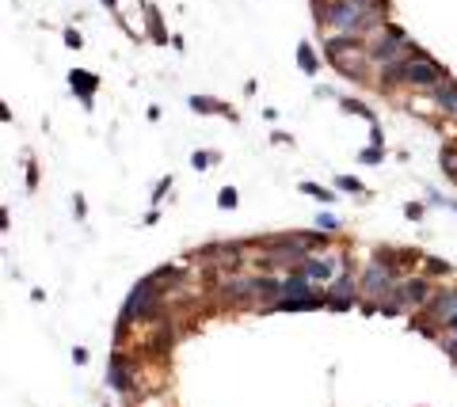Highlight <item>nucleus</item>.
<instances>
[{"label": "nucleus", "mask_w": 457, "mask_h": 407, "mask_svg": "<svg viewBox=\"0 0 457 407\" xmlns=\"http://www.w3.org/2000/svg\"><path fill=\"white\" fill-rule=\"evenodd\" d=\"M446 80V69L438 61H431L427 54H408L404 58V84L408 88H438Z\"/></svg>", "instance_id": "1"}, {"label": "nucleus", "mask_w": 457, "mask_h": 407, "mask_svg": "<svg viewBox=\"0 0 457 407\" xmlns=\"http://www.w3.org/2000/svg\"><path fill=\"white\" fill-rule=\"evenodd\" d=\"M423 308H427V316H435V320L442 324L446 316H454V312H457V289H446V293H431V301H427V305H423Z\"/></svg>", "instance_id": "2"}, {"label": "nucleus", "mask_w": 457, "mask_h": 407, "mask_svg": "<svg viewBox=\"0 0 457 407\" xmlns=\"http://www.w3.org/2000/svg\"><path fill=\"white\" fill-rule=\"evenodd\" d=\"M69 84L77 88V95L84 99V107H92V92L100 88V77H95V72H84V69H72L69 72Z\"/></svg>", "instance_id": "3"}, {"label": "nucleus", "mask_w": 457, "mask_h": 407, "mask_svg": "<svg viewBox=\"0 0 457 407\" xmlns=\"http://www.w3.org/2000/svg\"><path fill=\"white\" fill-rule=\"evenodd\" d=\"M309 274L305 271H290V278H282V297H320V293L309 289Z\"/></svg>", "instance_id": "4"}, {"label": "nucleus", "mask_w": 457, "mask_h": 407, "mask_svg": "<svg viewBox=\"0 0 457 407\" xmlns=\"http://www.w3.org/2000/svg\"><path fill=\"white\" fill-rule=\"evenodd\" d=\"M431 95H435V103L446 111V115H457V80L446 77L438 88H431Z\"/></svg>", "instance_id": "5"}, {"label": "nucleus", "mask_w": 457, "mask_h": 407, "mask_svg": "<svg viewBox=\"0 0 457 407\" xmlns=\"http://www.w3.org/2000/svg\"><path fill=\"white\" fill-rule=\"evenodd\" d=\"M389 286H393V274H389L385 266H370V271H366V278H362V289L370 293V297H378V293H385Z\"/></svg>", "instance_id": "6"}, {"label": "nucleus", "mask_w": 457, "mask_h": 407, "mask_svg": "<svg viewBox=\"0 0 457 407\" xmlns=\"http://www.w3.org/2000/svg\"><path fill=\"white\" fill-rule=\"evenodd\" d=\"M320 308V297H282L271 305V312H313Z\"/></svg>", "instance_id": "7"}, {"label": "nucleus", "mask_w": 457, "mask_h": 407, "mask_svg": "<svg viewBox=\"0 0 457 407\" xmlns=\"http://www.w3.org/2000/svg\"><path fill=\"white\" fill-rule=\"evenodd\" d=\"M126 369H130V362L122 354H114L111 358V369H107V381H111V388H122V392H130V377H126Z\"/></svg>", "instance_id": "8"}, {"label": "nucleus", "mask_w": 457, "mask_h": 407, "mask_svg": "<svg viewBox=\"0 0 457 407\" xmlns=\"http://www.w3.org/2000/svg\"><path fill=\"white\" fill-rule=\"evenodd\" d=\"M301 271H305L313 282H328L332 274H336V263H332V259H305V263H301Z\"/></svg>", "instance_id": "9"}, {"label": "nucleus", "mask_w": 457, "mask_h": 407, "mask_svg": "<svg viewBox=\"0 0 457 407\" xmlns=\"http://www.w3.org/2000/svg\"><path fill=\"white\" fill-rule=\"evenodd\" d=\"M400 297L412 301V305H427V301H431V286H427L423 278H412V282L404 286V293H396V301H400Z\"/></svg>", "instance_id": "10"}, {"label": "nucleus", "mask_w": 457, "mask_h": 407, "mask_svg": "<svg viewBox=\"0 0 457 407\" xmlns=\"http://www.w3.org/2000/svg\"><path fill=\"white\" fill-rule=\"evenodd\" d=\"M191 107L202 111V115H228V122H236V111H228L225 103H217V99H206V95H191Z\"/></svg>", "instance_id": "11"}, {"label": "nucleus", "mask_w": 457, "mask_h": 407, "mask_svg": "<svg viewBox=\"0 0 457 407\" xmlns=\"http://www.w3.org/2000/svg\"><path fill=\"white\" fill-rule=\"evenodd\" d=\"M297 65L305 77H316V69H320V61H316V50L313 42H297Z\"/></svg>", "instance_id": "12"}, {"label": "nucleus", "mask_w": 457, "mask_h": 407, "mask_svg": "<svg viewBox=\"0 0 457 407\" xmlns=\"http://www.w3.org/2000/svg\"><path fill=\"white\" fill-rule=\"evenodd\" d=\"M293 240H301V244H305V248H309V251H316V248H320V251H324V248H328V244H332V240H328V232H324V229H309V232H293Z\"/></svg>", "instance_id": "13"}, {"label": "nucleus", "mask_w": 457, "mask_h": 407, "mask_svg": "<svg viewBox=\"0 0 457 407\" xmlns=\"http://www.w3.org/2000/svg\"><path fill=\"white\" fill-rule=\"evenodd\" d=\"M145 19H149V31H153V38L157 42H168V35H164V23H160V12L145 0Z\"/></svg>", "instance_id": "14"}, {"label": "nucleus", "mask_w": 457, "mask_h": 407, "mask_svg": "<svg viewBox=\"0 0 457 407\" xmlns=\"http://www.w3.org/2000/svg\"><path fill=\"white\" fill-rule=\"evenodd\" d=\"M336 191H339V194H366V186L358 183L355 175H339V179H336Z\"/></svg>", "instance_id": "15"}, {"label": "nucleus", "mask_w": 457, "mask_h": 407, "mask_svg": "<svg viewBox=\"0 0 457 407\" xmlns=\"http://www.w3.org/2000/svg\"><path fill=\"white\" fill-rule=\"evenodd\" d=\"M381 157H385V149H381V145H366V149L358 152V160H362V164H381Z\"/></svg>", "instance_id": "16"}, {"label": "nucleus", "mask_w": 457, "mask_h": 407, "mask_svg": "<svg viewBox=\"0 0 457 407\" xmlns=\"http://www.w3.org/2000/svg\"><path fill=\"white\" fill-rule=\"evenodd\" d=\"M339 107H343V111H355V115H362L366 122H373V111L366 107V103H358V99H339Z\"/></svg>", "instance_id": "17"}, {"label": "nucleus", "mask_w": 457, "mask_h": 407, "mask_svg": "<svg viewBox=\"0 0 457 407\" xmlns=\"http://www.w3.org/2000/svg\"><path fill=\"white\" fill-rule=\"evenodd\" d=\"M236 202H240V194H236L233 186H222V191H217V206H222V209H233Z\"/></svg>", "instance_id": "18"}, {"label": "nucleus", "mask_w": 457, "mask_h": 407, "mask_svg": "<svg viewBox=\"0 0 457 407\" xmlns=\"http://www.w3.org/2000/svg\"><path fill=\"white\" fill-rule=\"evenodd\" d=\"M316 229L336 232V229H339V217H336V214H316Z\"/></svg>", "instance_id": "19"}, {"label": "nucleus", "mask_w": 457, "mask_h": 407, "mask_svg": "<svg viewBox=\"0 0 457 407\" xmlns=\"http://www.w3.org/2000/svg\"><path fill=\"white\" fill-rule=\"evenodd\" d=\"M301 191L313 194V198H320V202H332V198H336L332 191H324V186H316V183H301Z\"/></svg>", "instance_id": "20"}, {"label": "nucleus", "mask_w": 457, "mask_h": 407, "mask_svg": "<svg viewBox=\"0 0 457 407\" xmlns=\"http://www.w3.org/2000/svg\"><path fill=\"white\" fill-rule=\"evenodd\" d=\"M438 160H442V168L450 175H457V149H454V145H450V149H442V157H438Z\"/></svg>", "instance_id": "21"}, {"label": "nucleus", "mask_w": 457, "mask_h": 407, "mask_svg": "<svg viewBox=\"0 0 457 407\" xmlns=\"http://www.w3.org/2000/svg\"><path fill=\"white\" fill-rule=\"evenodd\" d=\"M404 217H408V221H423V202H408Z\"/></svg>", "instance_id": "22"}, {"label": "nucleus", "mask_w": 457, "mask_h": 407, "mask_svg": "<svg viewBox=\"0 0 457 407\" xmlns=\"http://www.w3.org/2000/svg\"><path fill=\"white\" fill-rule=\"evenodd\" d=\"M210 160H214L210 152H191V168H194V172H202V168H210Z\"/></svg>", "instance_id": "23"}, {"label": "nucleus", "mask_w": 457, "mask_h": 407, "mask_svg": "<svg viewBox=\"0 0 457 407\" xmlns=\"http://www.w3.org/2000/svg\"><path fill=\"white\" fill-rule=\"evenodd\" d=\"M427 271H431V274H454V266L442 263V259H427Z\"/></svg>", "instance_id": "24"}, {"label": "nucleus", "mask_w": 457, "mask_h": 407, "mask_svg": "<svg viewBox=\"0 0 457 407\" xmlns=\"http://www.w3.org/2000/svg\"><path fill=\"white\" fill-rule=\"evenodd\" d=\"M442 350H446V354H454V358H457V331H454V335H446V339H442Z\"/></svg>", "instance_id": "25"}, {"label": "nucleus", "mask_w": 457, "mask_h": 407, "mask_svg": "<svg viewBox=\"0 0 457 407\" xmlns=\"http://www.w3.org/2000/svg\"><path fill=\"white\" fill-rule=\"evenodd\" d=\"M80 42H84V38H80L77 31H65V46H72V50H80Z\"/></svg>", "instance_id": "26"}, {"label": "nucleus", "mask_w": 457, "mask_h": 407, "mask_svg": "<svg viewBox=\"0 0 457 407\" xmlns=\"http://www.w3.org/2000/svg\"><path fill=\"white\" fill-rule=\"evenodd\" d=\"M72 209H77V221H84V198H80V194H77V198H72Z\"/></svg>", "instance_id": "27"}, {"label": "nucleus", "mask_w": 457, "mask_h": 407, "mask_svg": "<svg viewBox=\"0 0 457 407\" xmlns=\"http://www.w3.org/2000/svg\"><path fill=\"white\" fill-rule=\"evenodd\" d=\"M168 183H171V179H160V186H157V191H153V202H160V198H164V191H168Z\"/></svg>", "instance_id": "28"}, {"label": "nucleus", "mask_w": 457, "mask_h": 407, "mask_svg": "<svg viewBox=\"0 0 457 407\" xmlns=\"http://www.w3.org/2000/svg\"><path fill=\"white\" fill-rule=\"evenodd\" d=\"M72 362L84 365V362H88V350H84V346H77V350H72Z\"/></svg>", "instance_id": "29"}, {"label": "nucleus", "mask_w": 457, "mask_h": 407, "mask_svg": "<svg viewBox=\"0 0 457 407\" xmlns=\"http://www.w3.org/2000/svg\"><path fill=\"white\" fill-rule=\"evenodd\" d=\"M442 328H446V331H457V312H454V316H446V320H442Z\"/></svg>", "instance_id": "30"}, {"label": "nucleus", "mask_w": 457, "mask_h": 407, "mask_svg": "<svg viewBox=\"0 0 457 407\" xmlns=\"http://www.w3.org/2000/svg\"><path fill=\"white\" fill-rule=\"evenodd\" d=\"M103 8H111V12H114V8H118V0H103Z\"/></svg>", "instance_id": "31"}, {"label": "nucleus", "mask_w": 457, "mask_h": 407, "mask_svg": "<svg viewBox=\"0 0 457 407\" xmlns=\"http://www.w3.org/2000/svg\"><path fill=\"white\" fill-rule=\"evenodd\" d=\"M454 214H457V206H454Z\"/></svg>", "instance_id": "32"}]
</instances>
